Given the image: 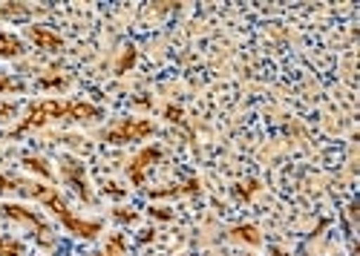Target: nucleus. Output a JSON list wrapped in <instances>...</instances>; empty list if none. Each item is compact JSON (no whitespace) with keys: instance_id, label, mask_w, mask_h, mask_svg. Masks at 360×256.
Instances as JSON below:
<instances>
[{"instance_id":"1","label":"nucleus","mask_w":360,"mask_h":256,"mask_svg":"<svg viewBox=\"0 0 360 256\" xmlns=\"http://www.w3.org/2000/svg\"><path fill=\"white\" fill-rule=\"evenodd\" d=\"M0 196H23V198H35V202L46 205L67 231L78 239H86L93 242L98 239V234L104 231V224L98 219H81L70 210L67 198L61 196V190L52 187L49 182H41V179H26V176H12V173H0Z\"/></svg>"},{"instance_id":"2","label":"nucleus","mask_w":360,"mask_h":256,"mask_svg":"<svg viewBox=\"0 0 360 256\" xmlns=\"http://www.w3.org/2000/svg\"><path fill=\"white\" fill-rule=\"evenodd\" d=\"M104 119V109L89 104V101H75V98H44L29 107L26 119L9 133L12 138H20L29 130L46 127L52 121H98Z\"/></svg>"},{"instance_id":"3","label":"nucleus","mask_w":360,"mask_h":256,"mask_svg":"<svg viewBox=\"0 0 360 256\" xmlns=\"http://www.w3.org/2000/svg\"><path fill=\"white\" fill-rule=\"evenodd\" d=\"M0 216L4 219H12V222H20V224H26L29 231L35 234V242L41 245V248H46V250H52L55 248V227L38 213V210H32V208H26V205H15V202H6V205H0Z\"/></svg>"},{"instance_id":"4","label":"nucleus","mask_w":360,"mask_h":256,"mask_svg":"<svg viewBox=\"0 0 360 256\" xmlns=\"http://www.w3.org/2000/svg\"><path fill=\"white\" fill-rule=\"evenodd\" d=\"M153 133H156V124L150 119H118L101 133V141L104 144H130V141L150 138Z\"/></svg>"},{"instance_id":"5","label":"nucleus","mask_w":360,"mask_h":256,"mask_svg":"<svg viewBox=\"0 0 360 256\" xmlns=\"http://www.w3.org/2000/svg\"><path fill=\"white\" fill-rule=\"evenodd\" d=\"M58 173H61V182H64L67 187L75 190V196L81 198L84 205H93V202H96L93 190H89L86 167H84L81 159H75V156H61V159H58Z\"/></svg>"},{"instance_id":"6","label":"nucleus","mask_w":360,"mask_h":256,"mask_svg":"<svg viewBox=\"0 0 360 256\" xmlns=\"http://www.w3.org/2000/svg\"><path fill=\"white\" fill-rule=\"evenodd\" d=\"M159 159H162V147H159V144H150V147L139 150L136 159L127 164V176H130V182H133L136 187H141V184H144V173H147V170L153 167Z\"/></svg>"},{"instance_id":"7","label":"nucleus","mask_w":360,"mask_h":256,"mask_svg":"<svg viewBox=\"0 0 360 256\" xmlns=\"http://www.w3.org/2000/svg\"><path fill=\"white\" fill-rule=\"evenodd\" d=\"M23 35L32 41L38 49H44V52H64V38L58 35V32H52L49 26H41V23H32V26H26L23 29Z\"/></svg>"},{"instance_id":"8","label":"nucleus","mask_w":360,"mask_h":256,"mask_svg":"<svg viewBox=\"0 0 360 256\" xmlns=\"http://www.w3.org/2000/svg\"><path fill=\"white\" fill-rule=\"evenodd\" d=\"M228 239L243 242V245H251V248H259V245H262V234H259L257 224H236V227H231Z\"/></svg>"},{"instance_id":"9","label":"nucleus","mask_w":360,"mask_h":256,"mask_svg":"<svg viewBox=\"0 0 360 256\" xmlns=\"http://www.w3.org/2000/svg\"><path fill=\"white\" fill-rule=\"evenodd\" d=\"M26 52L23 41L12 32H0V58H20V55Z\"/></svg>"},{"instance_id":"10","label":"nucleus","mask_w":360,"mask_h":256,"mask_svg":"<svg viewBox=\"0 0 360 256\" xmlns=\"http://www.w3.org/2000/svg\"><path fill=\"white\" fill-rule=\"evenodd\" d=\"M23 167L32 170L35 176H41V182H52V179H55V170H52L49 161L41 159V156H23Z\"/></svg>"},{"instance_id":"11","label":"nucleus","mask_w":360,"mask_h":256,"mask_svg":"<svg viewBox=\"0 0 360 256\" xmlns=\"http://www.w3.org/2000/svg\"><path fill=\"white\" fill-rule=\"evenodd\" d=\"M96 256H127V236H124L122 231L112 234V236L107 239V245H104Z\"/></svg>"},{"instance_id":"12","label":"nucleus","mask_w":360,"mask_h":256,"mask_svg":"<svg viewBox=\"0 0 360 256\" xmlns=\"http://www.w3.org/2000/svg\"><path fill=\"white\" fill-rule=\"evenodd\" d=\"M0 256H26V245L12 234H0Z\"/></svg>"},{"instance_id":"13","label":"nucleus","mask_w":360,"mask_h":256,"mask_svg":"<svg viewBox=\"0 0 360 256\" xmlns=\"http://www.w3.org/2000/svg\"><path fill=\"white\" fill-rule=\"evenodd\" d=\"M32 9L29 6H18V4H4L0 6V18H9V20H18V18H29Z\"/></svg>"},{"instance_id":"14","label":"nucleus","mask_w":360,"mask_h":256,"mask_svg":"<svg viewBox=\"0 0 360 256\" xmlns=\"http://www.w3.org/2000/svg\"><path fill=\"white\" fill-rule=\"evenodd\" d=\"M188 193H199V182L191 179L188 184L176 187V190H150V196H188Z\"/></svg>"},{"instance_id":"15","label":"nucleus","mask_w":360,"mask_h":256,"mask_svg":"<svg viewBox=\"0 0 360 256\" xmlns=\"http://www.w3.org/2000/svg\"><path fill=\"white\" fill-rule=\"evenodd\" d=\"M0 93H23V83L0 72Z\"/></svg>"},{"instance_id":"16","label":"nucleus","mask_w":360,"mask_h":256,"mask_svg":"<svg viewBox=\"0 0 360 256\" xmlns=\"http://www.w3.org/2000/svg\"><path fill=\"white\" fill-rule=\"evenodd\" d=\"M133 61H136V49H133V46H127V52L122 55V61H118V64H115V72H118V75H122V72H124L127 67H133Z\"/></svg>"},{"instance_id":"17","label":"nucleus","mask_w":360,"mask_h":256,"mask_svg":"<svg viewBox=\"0 0 360 256\" xmlns=\"http://www.w3.org/2000/svg\"><path fill=\"white\" fill-rule=\"evenodd\" d=\"M112 216H115L118 222H124V224H130V222H136V219H139V213H136V210H127V208H115V210H112Z\"/></svg>"},{"instance_id":"18","label":"nucleus","mask_w":360,"mask_h":256,"mask_svg":"<svg viewBox=\"0 0 360 256\" xmlns=\"http://www.w3.org/2000/svg\"><path fill=\"white\" fill-rule=\"evenodd\" d=\"M268 256H291L285 248H280V245H271V248H268Z\"/></svg>"},{"instance_id":"19","label":"nucleus","mask_w":360,"mask_h":256,"mask_svg":"<svg viewBox=\"0 0 360 256\" xmlns=\"http://www.w3.org/2000/svg\"><path fill=\"white\" fill-rule=\"evenodd\" d=\"M150 213L159 216V219H170L173 216V213H167V208H150Z\"/></svg>"}]
</instances>
